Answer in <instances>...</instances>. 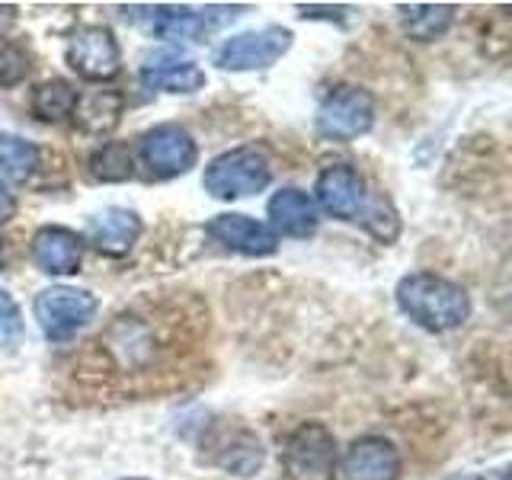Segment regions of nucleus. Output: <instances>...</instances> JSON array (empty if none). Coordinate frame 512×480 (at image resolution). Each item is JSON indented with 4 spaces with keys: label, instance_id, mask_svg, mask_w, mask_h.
<instances>
[{
    "label": "nucleus",
    "instance_id": "f3484780",
    "mask_svg": "<svg viewBox=\"0 0 512 480\" xmlns=\"http://www.w3.org/2000/svg\"><path fill=\"white\" fill-rule=\"evenodd\" d=\"M455 7L452 4H404L400 7V20H404V32L416 42H436L442 39L455 23Z\"/></svg>",
    "mask_w": 512,
    "mask_h": 480
},
{
    "label": "nucleus",
    "instance_id": "9b49d317",
    "mask_svg": "<svg viewBox=\"0 0 512 480\" xmlns=\"http://www.w3.org/2000/svg\"><path fill=\"white\" fill-rule=\"evenodd\" d=\"M29 260L45 276H74L84 263V237L61 224H45L29 240Z\"/></svg>",
    "mask_w": 512,
    "mask_h": 480
},
{
    "label": "nucleus",
    "instance_id": "4468645a",
    "mask_svg": "<svg viewBox=\"0 0 512 480\" xmlns=\"http://www.w3.org/2000/svg\"><path fill=\"white\" fill-rule=\"evenodd\" d=\"M141 84L148 90L167 93H196L205 87V71L196 61L183 58L176 48H160L141 64Z\"/></svg>",
    "mask_w": 512,
    "mask_h": 480
},
{
    "label": "nucleus",
    "instance_id": "39448f33",
    "mask_svg": "<svg viewBox=\"0 0 512 480\" xmlns=\"http://www.w3.org/2000/svg\"><path fill=\"white\" fill-rule=\"evenodd\" d=\"M314 122L327 141H356L375 125V96L365 87L340 84L324 96Z\"/></svg>",
    "mask_w": 512,
    "mask_h": 480
},
{
    "label": "nucleus",
    "instance_id": "bb28decb",
    "mask_svg": "<svg viewBox=\"0 0 512 480\" xmlns=\"http://www.w3.org/2000/svg\"><path fill=\"white\" fill-rule=\"evenodd\" d=\"M128 480H144V477H128Z\"/></svg>",
    "mask_w": 512,
    "mask_h": 480
},
{
    "label": "nucleus",
    "instance_id": "9d476101",
    "mask_svg": "<svg viewBox=\"0 0 512 480\" xmlns=\"http://www.w3.org/2000/svg\"><path fill=\"white\" fill-rule=\"evenodd\" d=\"M125 20L138 23L141 29H148L157 39L180 42V39H202V32H208V23H221V20H228V16H212V7L199 13L192 7L144 4V7H125Z\"/></svg>",
    "mask_w": 512,
    "mask_h": 480
},
{
    "label": "nucleus",
    "instance_id": "423d86ee",
    "mask_svg": "<svg viewBox=\"0 0 512 480\" xmlns=\"http://www.w3.org/2000/svg\"><path fill=\"white\" fill-rule=\"evenodd\" d=\"M292 39V29L285 26L240 32V36H231L218 45L215 64L224 71H266L292 48Z\"/></svg>",
    "mask_w": 512,
    "mask_h": 480
},
{
    "label": "nucleus",
    "instance_id": "6e6552de",
    "mask_svg": "<svg viewBox=\"0 0 512 480\" xmlns=\"http://www.w3.org/2000/svg\"><path fill=\"white\" fill-rule=\"evenodd\" d=\"M64 58H68V68L90 84H106L122 71V48L109 26H80Z\"/></svg>",
    "mask_w": 512,
    "mask_h": 480
},
{
    "label": "nucleus",
    "instance_id": "2eb2a0df",
    "mask_svg": "<svg viewBox=\"0 0 512 480\" xmlns=\"http://www.w3.org/2000/svg\"><path fill=\"white\" fill-rule=\"evenodd\" d=\"M141 231H144V224H141L138 212L112 205V208H103L100 215L90 218L87 244L103 256H125L138 244Z\"/></svg>",
    "mask_w": 512,
    "mask_h": 480
},
{
    "label": "nucleus",
    "instance_id": "a878e982",
    "mask_svg": "<svg viewBox=\"0 0 512 480\" xmlns=\"http://www.w3.org/2000/svg\"><path fill=\"white\" fill-rule=\"evenodd\" d=\"M0 269H4V244H0Z\"/></svg>",
    "mask_w": 512,
    "mask_h": 480
},
{
    "label": "nucleus",
    "instance_id": "f8f14e48",
    "mask_svg": "<svg viewBox=\"0 0 512 480\" xmlns=\"http://www.w3.org/2000/svg\"><path fill=\"white\" fill-rule=\"evenodd\" d=\"M205 234L240 256H272L279 247V237L269 231V224L256 221L250 215H237V212L215 215L205 224Z\"/></svg>",
    "mask_w": 512,
    "mask_h": 480
},
{
    "label": "nucleus",
    "instance_id": "aec40b11",
    "mask_svg": "<svg viewBox=\"0 0 512 480\" xmlns=\"http://www.w3.org/2000/svg\"><path fill=\"white\" fill-rule=\"evenodd\" d=\"M90 173L100 183H125L135 176V157L122 141H103L90 154Z\"/></svg>",
    "mask_w": 512,
    "mask_h": 480
},
{
    "label": "nucleus",
    "instance_id": "f03ea898",
    "mask_svg": "<svg viewBox=\"0 0 512 480\" xmlns=\"http://www.w3.org/2000/svg\"><path fill=\"white\" fill-rule=\"evenodd\" d=\"M397 308L404 311L416 327L429 333H452L468 324L471 298L468 292L436 272H410L394 288Z\"/></svg>",
    "mask_w": 512,
    "mask_h": 480
},
{
    "label": "nucleus",
    "instance_id": "412c9836",
    "mask_svg": "<svg viewBox=\"0 0 512 480\" xmlns=\"http://www.w3.org/2000/svg\"><path fill=\"white\" fill-rule=\"evenodd\" d=\"M119 116H122V93L106 90V93L90 96V100H80L71 119L84 125L87 132L103 135V132H109V128H116Z\"/></svg>",
    "mask_w": 512,
    "mask_h": 480
},
{
    "label": "nucleus",
    "instance_id": "5701e85b",
    "mask_svg": "<svg viewBox=\"0 0 512 480\" xmlns=\"http://www.w3.org/2000/svg\"><path fill=\"white\" fill-rule=\"evenodd\" d=\"M29 52L23 45H16L10 39H0V90H10L16 84H23L29 74Z\"/></svg>",
    "mask_w": 512,
    "mask_h": 480
},
{
    "label": "nucleus",
    "instance_id": "b1692460",
    "mask_svg": "<svg viewBox=\"0 0 512 480\" xmlns=\"http://www.w3.org/2000/svg\"><path fill=\"white\" fill-rule=\"evenodd\" d=\"M23 340V311L10 292H0V346H20Z\"/></svg>",
    "mask_w": 512,
    "mask_h": 480
},
{
    "label": "nucleus",
    "instance_id": "a211bd4d",
    "mask_svg": "<svg viewBox=\"0 0 512 480\" xmlns=\"http://www.w3.org/2000/svg\"><path fill=\"white\" fill-rule=\"evenodd\" d=\"M80 103V93L74 84H68V80H45V84H39L36 90H32V116H36L39 122H64V119H71L74 116V109Z\"/></svg>",
    "mask_w": 512,
    "mask_h": 480
},
{
    "label": "nucleus",
    "instance_id": "1a4fd4ad",
    "mask_svg": "<svg viewBox=\"0 0 512 480\" xmlns=\"http://www.w3.org/2000/svg\"><path fill=\"white\" fill-rule=\"evenodd\" d=\"M285 471L292 480H333L336 439L324 423H304L285 442Z\"/></svg>",
    "mask_w": 512,
    "mask_h": 480
},
{
    "label": "nucleus",
    "instance_id": "393cba45",
    "mask_svg": "<svg viewBox=\"0 0 512 480\" xmlns=\"http://www.w3.org/2000/svg\"><path fill=\"white\" fill-rule=\"evenodd\" d=\"M16 215V199L13 192H7V186H0V224H7Z\"/></svg>",
    "mask_w": 512,
    "mask_h": 480
},
{
    "label": "nucleus",
    "instance_id": "7ed1b4c3",
    "mask_svg": "<svg viewBox=\"0 0 512 480\" xmlns=\"http://www.w3.org/2000/svg\"><path fill=\"white\" fill-rule=\"evenodd\" d=\"M272 183V160L263 148L256 144H240L218 154L212 164L205 167L202 186L212 199L231 202V199H244L256 196Z\"/></svg>",
    "mask_w": 512,
    "mask_h": 480
},
{
    "label": "nucleus",
    "instance_id": "6ab92c4d",
    "mask_svg": "<svg viewBox=\"0 0 512 480\" xmlns=\"http://www.w3.org/2000/svg\"><path fill=\"white\" fill-rule=\"evenodd\" d=\"M39 167V148L20 135L0 132V186L26 183L32 170Z\"/></svg>",
    "mask_w": 512,
    "mask_h": 480
},
{
    "label": "nucleus",
    "instance_id": "ddd939ff",
    "mask_svg": "<svg viewBox=\"0 0 512 480\" xmlns=\"http://www.w3.org/2000/svg\"><path fill=\"white\" fill-rule=\"evenodd\" d=\"M400 452L384 436H362L343 455V474L349 480H400Z\"/></svg>",
    "mask_w": 512,
    "mask_h": 480
},
{
    "label": "nucleus",
    "instance_id": "f257e3e1",
    "mask_svg": "<svg viewBox=\"0 0 512 480\" xmlns=\"http://www.w3.org/2000/svg\"><path fill=\"white\" fill-rule=\"evenodd\" d=\"M314 205H320L336 221H352L372 234L381 244H394L400 234V215L397 208L368 192L362 173L349 164L324 167L314 183Z\"/></svg>",
    "mask_w": 512,
    "mask_h": 480
},
{
    "label": "nucleus",
    "instance_id": "20e7f679",
    "mask_svg": "<svg viewBox=\"0 0 512 480\" xmlns=\"http://www.w3.org/2000/svg\"><path fill=\"white\" fill-rule=\"evenodd\" d=\"M100 311V301L87 288L48 285L32 298V317L52 343H64L84 330Z\"/></svg>",
    "mask_w": 512,
    "mask_h": 480
},
{
    "label": "nucleus",
    "instance_id": "0eeeda50",
    "mask_svg": "<svg viewBox=\"0 0 512 480\" xmlns=\"http://www.w3.org/2000/svg\"><path fill=\"white\" fill-rule=\"evenodd\" d=\"M141 160L154 180H173V176H183L196 167L199 160V144L192 141V135L183 125L164 122L154 125L141 135Z\"/></svg>",
    "mask_w": 512,
    "mask_h": 480
},
{
    "label": "nucleus",
    "instance_id": "dca6fc26",
    "mask_svg": "<svg viewBox=\"0 0 512 480\" xmlns=\"http://www.w3.org/2000/svg\"><path fill=\"white\" fill-rule=\"evenodd\" d=\"M266 212H269V231L276 237L282 234V237L304 240V237H311L320 224L314 199L298 186H282L276 196L269 199Z\"/></svg>",
    "mask_w": 512,
    "mask_h": 480
},
{
    "label": "nucleus",
    "instance_id": "4be33fe9",
    "mask_svg": "<svg viewBox=\"0 0 512 480\" xmlns=\"http://www.w3.org/2000/svg\"><path fill=\"white\" fill-rule=\"evenodd\" d=\"M263 445H260V439H253V436H237V439H231V445L224 448L221 452V458H218V464L224 471H231V474H237V477H253L256 471L263 468Z\"/></svg>",
    "mask_w": 512,
    "mask_h": 480
}]
</instances>
